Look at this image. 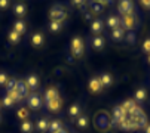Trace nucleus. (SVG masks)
<instances>
[{
  "instance_id": "nucleus-1",
  "label": "nucleus",
  "mask_w": 150,
  "mask_h": 133,
  "mask_svg": "<svg viewBox=\"0 0 150 133\" xmlns=\"http://www.w3.org/2000/svg\"><path fill=\"white\" fill-rule=\"evenodd\" d=\"M49 18H51V21H58V22H62L66 21V18H67V10L64 9L62 6H54L52 9H51V12H49Z\"/></svg>"
},
{
  "instance_id": "nucleus-2",
  "label": "nucleus",
  "mask_w": 150,
  "mask_h": 133,
  "mask_svg": "<svg viewBox=\"0 0 150 133\" xmlns=\"http://www.w3.org/2000/svg\"><path fill=\"white\" fill-rule=\"evenodd\" d=\"M85 52V44H83V40L82 37L76 36L71 38V53L74 58H80Z\"/></svg>"
},
{
  "instance_id": "nucleus-3",
  "label": "nucleus",
  "mask_w": 150,
  "mask_h": 133,
  "mask_svg": "<svg viewBox=\"0 0 150 133\" xmlns=\"http://www.w3.org/2000/svg\"><path fill=\"white\" fill-rule=\"evenodd\" d=\"M135 25H137V21H135V16L134 15H125V16H122V19H120V27L126 31H132L134 28H135Z\"/></svg>"
},
{
  "instance_id": "nucleus-4",
  "label": "nucleus",
  "mask_w": 150,
  "mask_h": 133,
  "mask_svg": "<svg viewBox=\"0 0 150 133\" xmlns=\"http://www.w3.org/2000/svg\"><path fill=\"white\" fill-rule=\"evenodd\" d=\"M117 9H119V13L122 16L132 15V12H134V3H132V0H120Z\"/></svg>"
},
{
  "instance_id": "nucleus-5",
  "label": "nucleus",
  "mask_w": 150,
  "mask_h": 133,
  "mask_svg": "<svg viewBox=\"0 0 150 133\" xmlns=\"http://www.w3.org/2000/svg\"><path fill=\"white\" fill-rule=\"evenodd\" d=\"M117 127H120L122 130H126V132H135V130H138L137 124L134 123V120H132L129 116H126V117L119 123V126H117Z\"/></svg>"
},
{
  "instance_id": "nucleus-6",
  "label": "nucleus",
  "mask_w": 150,
  "mask_h": 133,
  "mask_svg": "<svg viewBox=\"0 0 150 133\" xmlns=\"http://www.w3.org/2000/svg\"><path fill=\"white\" fill-rule=\"evenodd\" d=\"M126 116H128V114H126V111L122 108V105L115 106V108H113V124L119 126V123H120Z\"/></svg>"
},
{
  "instance_id": "nucleus-7",
  "label": "nucleus",
  "mask_w": 150,
  "mask_h": 133,
  "mask_svg": "<svg viewBox=\"0 0 150 133\" xmlns=\"http://www.w3.org/2000/svg\"><path fill=\"white\" fill-rule=\"evenodd\" d=\"M15 90L24 98H28V93H30V87L27 86V83L24 80H16V87H15Z\"/></svg>"
},
{
  "instance_id": "nucleus-8",
  "label": "nucleus",
  "mask_w": 150,
  "mask_h": 133,
  "mask_svg": "<svg viewBox=\"0 0 150 133\" xmlns=\"http://www.w3.org/2000/svg\"><path fill=\"white\" fill-rule=\"evenodd\" d=\"M27 104H28L30 108H33V109H39V108L42 106V99H40V96H39L37 93H31V95L28 96Z\"/></svg>"
},
{
  "instance_id": "nucleus-9",
  "label": "nucleus",
  "mask_w": 150,
  "mask_h": 133,
  "mask_svg": "<svg viewBox=\"0 0 150 133\" xmlns=\"http://www.w3.org/2000/svg\"><path fill=\"white\" fill-rule=\"evenodd\" d=\"M101 89H103V84H101L100 77H92V78L89 80V90H91L92 93H100Z\"/></svg>"
},
{
  "instance_id": "nucleus-10",
  "label": "nucleus",
  "mask_w": 150,
  "mask_h": 133,
  "mask_svg": "<svg viewBox=\"0 0 150 133\" xmlns=\"http://www.w3.org/2000/svg\"><path fill=\"white\" fill-rule=\"evenodd\" d=\"M129 117H131V116H129ZM131 118H132L134 123L137 124L138 130H140V129H146V126H147V117H146L144 113L140 114V116H134V117H131Z\"/></svg>"
},
{
  "instance_id": "nucleus-11",
  "label": "nucleus",
  "mask_w": 150,
  "mask_h": 133,
  "mask_svg": "<svg viewBox=\"0 0 150 133\" xmlns=\"http://www.w3.org/2000/svg\"><path fill=\"white\" fill-rule=\"evenodd\" d=\"M43 43H45V37H43V34H42V33H34L31 36V44H33L34 48H40Z\"/></svg>"
},
{
  "instance_id": "nucleus-12",
  "label": "nucleus",
  "mask_w": 150,
  "mask_h": 133,
  "mask_svg": "<svg viewBox=\"0 0 150 133\" xmlns=\"http://www.w3.org/2000/svg\"><path fill=\"white\" fill-rule=\"evenodd\" d=\"M45 98H46V102H51V101H55V99H59V93L55 87H49L48 90L45 92Z\"/></svg>"
},
{
  "instance_id": "nucleus-13",
  "label": "nucleus",
  "mask_w": 150,
  "mask_h": 133,
  "mask_svg": "<svg viewBox=\"0 0 150 133\" xmlns=\"http://www.w3.org/2000/svg\"><path fill=\"white\" fill-rule=\"evenodd\" d=\"M103 28H104V22H103L101 19H94V21L91 22V31H92L94 34H100V33L103 31Z\"/></svg>"
},
{
  "instance_id": "nucleus-14",
  "label": "nucleus",
  "mask_w": 150,
  "mask_h": 133,
  "mask_svg": "<svg viewBox=\"0 0 150 133\" xmlns=\"http://www.w3.org/2000/svg\"><path fill=\"white\" fill-rule=\"evenodd\" d=\"M123 37H125V30H123L120 25L112 30V38H113V40L120 41V40H123Z\"/></svg>"
},
{
  "instance_id": "nucleus-15",
  "label": "nucleus",
  "mask_w": 150,
  "mask_h": 133,
  "mask_svg": "<svg viewBox=\"0 0 150 133\" xmlns=\"http://www.w3.org/2000/svg\"><path fill=\"white\" fill-rule=\"evenodd\" d=\"M88 124H89V118H88L86 116L80 114V116L77 117V120H76V126H77L79 129H86Z\"/></svg>"
},
{
  "instance_id": "nucleus-16",
  "label": "nucleus",
  "mask_w": 150,
  "mask_h": 133,
  "mask_svg": "<svg viewBox=\"0 0 150 133\" xmlns=\"http://www.w3.org/2000/svg\"><path fill=\"white\" fill-rule=\"evenodd\" d=\"M104 44H105V40L104 37H94L92 38V48L95 50H101L104 48Z\"/></svg>"
},
{
  "instance_id": "nucleus-17",
  "label": "nucleus",
  "mask_w": 150,
  "mask_h": 133,
  "mask_svg": "<svg viewBox=\"0 0 150 133\" xmlns=\"http://www.w3.org/2000/svg\"><path fill=\"white\" fill-rule=\"evenodd\" d=\"M13 12H15L18 16H25V13H27V6H25L24 3H16V5L13 6Z\"/></svg>"
},
{
  "instance_id": "nucleus-18",
  "label": "nucleus",
  "mask_w": 150,
  "mask_h": 133,
  "mask_svg": "<svg viewBox=\"0 0 150 133\" xmlns=\"http://www.w3.org/2000/svg\"><path fill=\"white\" fill-rule=\"evenodd\" d=\"M25 83H27V86H28L30 89H36V87L39 86V78H37V76L31 74V76H28V77L25 78Z\"/></svg>"
},
{
  "instance_id": "nucleus-19",
  "label": "nucleus",
  "mask_w": 150,
  "mask_h": 133,
  "mask_svg": "<svg viewBox=\"0 0 150 133\" xmlns=\"http://www.w3.org/2000/svg\"><path fill=\"white\" fill-rule=\"evenodd\" d=\"M107 25H109L112 30L116 28V27H119V25H120V19H119V16H115V15L109 16V18H107Z\"/></svg>"
},
{
  "instance_id": "nucleus-20",
  "label": "nucleus",
  "mask_w": 150,
  "mask_h": 133,
  "mask_svg": "<svg viewBox=\"0 0 150 133\" xmlns=\"http://www.w3.org/2000/svg\"><path fill=\"white\" fill-rule=\"evenodd\" d=\"M36 129H37L39 132H46V130H49V121H48L46 118H40V120L37 121V124H36Z\"/></svg>"
},
{
  "instance_id": "nucleus-21",
  "label": "nucleus",
  "mask_w": 150,
  "mask_h": 133,
  "mask_svg": "<svg viewBox=\"0 0 150 133\" xmlns=\"http://www.w3.org/2000/svg\"><path fill=\"white\" fill-rule=\"evenodd\" d=\"M61 105H62L61 98H59V99H55V101H51V102H46V106H48V109H51V111H58V109L61 108Z\"/></svg>"
},
{
  "instance_id": "nucleus-22",
  "label": "nucleus",
  "mask_w": 150,
  "mask_h": 133,
  "mask_svg": "<svg viewBox=\"0 0 150 133\" xmlns=\"http://www.w3.org/2000/svg\"><path fill=\"white\" fill-rule=\"evenodd\" d=\"M21 132H23V133H31L33 132V129H34V126H33V123L31 121H23V123H21Z\"/></svg>"
},
{
  "instance_id": "nucleus-23",
  "label": "nucleus",
  "mask_w": 150,
  "mask_h": 133,
  "mask_svg": "<svg viewBox=\"0 0 150 133\" xmlns=\"http://www.w3.org/2000/svg\"><path fill=\"white\" fill-rule=\"evenodd\" d=\"M122 108L126 111V114H129L131 113V111L135 108V102L132 101V99H126L123 104H122Z\"/></svg>"
},
{
  "instance_id": "nucleus-24",
  "label": "nucleus",
  "mask_w": 150,
  "mask_h": 133,
  "mask_svg": "<svg viewBox=\"0 0 150 133\" xmlns=\"http://www.w3.org/2000/svg\"><path fill=\"white\" fill-rule=\"evenodd\" d=\"M62 129V123L59 121V120H52L51 123H49V130H51V133H55V132H58V130H61Z\"/></svg>"
},
{
  "instance_id": "nucleus-25",
  "label": "nucleus",
  "mask_w": 150,
  "mask_h": 133,
  "mask_svg": "<svg viewBox=\"0 0 150 133\" xmlns=\"http://www.w3.org/2000/svg\"><path fill=\"white\" fill-rule=\"evenodd\" d=\"M100 80H101V84H103V87H104V86H110V84L113 83V77H112L109 73H104V74L100 77Z\"/></svg>"
},
{
  "instance_id": "nucleus-26",
  "label": "nucleus",
  "mask_w": 150,
  "mask_h": 133,
  "mask_svg": "<svg viewBox=\"0 0 150 133\" xmlns=\"http://www.w3.org/2000/svg\"><path fill=\"white\" fill-rule=\"evenodd\" d=\"M25 24H24V21H16L15 22V25H13V31H16L18 34H23L25 33Z\"/></svg>"
},
{
  "instance_id": "nucleus-27",
  "label": "nucleus",
  "mask_w": 150,
  "mask_h": 133,
  "mask_svg": "<svg viewBox=\"0 0 150 133\" xmlns=\"http://www.w3.org/2000/svg\"><path fill=\"white\" fill-rule=\"evenodd\" d=\"M19 38H21V34H18V33L13 31V30L8 34V40H9V43H12V44H16V43L19 41Z\"/></svg>"
},
{
  "instance_id": "nucleus-28",
  "label": "nucleus",
  "mask_w": 150,
  "mask_h": 133,
  "mask_svg": "<svg viewBox=\"0 0 150 133\" xmlns=\"http://www.w3.org/2000/svg\"><path fill=\"white\" fill-rule=\"evenodd\" d=\"M80 105H77V104H74V105H71L70 106V109H69V114H70V117H79L80 116Z\"/></svg>"
},
{
  "instance_id": "nucleus-29",
  "label": "nucleus",
  "mask_w": 150,
  "mask_h": 133,
  "mask_svg": "<svg viewBox=\"0 0 150 133\" xmlns=\"http://www.w3.org/2000/svg\"><path fill=\"white\" fill-rule=\"evenodd\" d=\"M146 98H147V92H146V89H138V90L135 92V101L143 102V101H146Z\"/></svg>"
},
{
  "instance_id": "nucleus-30",
  "label": "nucleus",
  "mask_w": 150,
  "mask_h": 133,
  "mask_svg": "<svg viewBox=\"0 0 150 133\" xmlns=\"http://www.w3.org/2000/svg\"><path fill=\"white\" fill-rule=\"evenodd\" d=\"M61 28H62V24H61V22H58V21H51L49 30H51L52 33H58V31H61Z\"/></svg>"
},
{
  "instance_id": "nucleus-31",
  "label": "nucleus",
  "mask_w": 150,
  "mask_h": 133,
  "mask_svg": "<svg viewBox=\"0 0 150 133\" xmlns=\"http://www.w3.org/2000/svg\"><path fill=\"white\" fill-rule=\"evenodd\" d=\"M103 10H104L103 5L95 3V2H91V13H101Z\"/></svg>"
},
{
  "instance_id": "nucleus-32",
  "label": "nucleus",
  "mask_w": 150,
  "mask_h": 133,
  "mask_svg": "<svg viewBox=\"0 0 150 133\" xmlns=\"http://www.w3.org/2000/svg\"><path fill=\"white\" fill-rule=\"evenodd\" d=\"M16 116H18V118H21V120H25L28 116H30V113H28V109L27 108H19L18 109V113H16Z\"/></svg>"
},
{
  "instance_id": "nucleus-33",
  "label": "nucleus",
  "mask_w": 150,
  "mask_h": 133,
  "mask_svg": "<svg viewBox=\"0 0 150 133\" xmlns=\"http://www.w3.org/2000/svg\"><path fill=\"white\" fill-rule=\"evenodd\" d=\"M13 104H15V101H13L9 95H6V96L3 98V101H2V105H3V106H6V108H11Z\"/></svg>"
},
{
  "instance_id": "nucleus-34",
  "label": "nucleus",
  "mask_w": 150,
  "mask_h": 133,
  "mask_svg": "<svg viewBox=\"0 0 150 133\" xmlns=\"http://www.w3.org/2000/svg\"><path fill=\"white\" fill-rule=\"evenodd\" d=\"M6 95H9V96H11V98H12V99H13L15 102H19V101H23V96H21V95H19V93H18L16 90H11V92H8Z\"/></svg>"
},
{
  "instance_id": "nucleus-35",
  "label": "nucleus",
  "mask_w": 150,
  "mask_h": 133,
  "mask_svg": "<svg viewBox=\"0 0 150 133\" xmlns=\"http://www.w3.org/2000/svg\"><path fill=\"white\" fill-rule=\"evenodd\" d=\"M15 87H16V80H15V78H9L8 83H6V90H8V92L15 90Z\"/></svg>"
},
{
  "instance_id": "nucleus-36",
  "label": "nucleus",
  "mask_w": 150,
  "mask_h": 133,
  "mask_svg": "<svg viewBox=\"0 0 150 133\" xmlns=\"http://www.w3.org/2000/svg\"><path fill=\"white\" fill-rule=\"evenodd\" d=\"M11 5V0H0V9L2 10H6Z\"/></svg>"
},
{
  "instance_id": "nucleus-37",
  "label": "nucleus",
  "mask_w": 150,
  "mask_h": 133,
  "mask_svg": "<svg viewBox=\"0 0 150 133\" xmlns=\"http://www.w3.org/2000/svg\"><path fill=\"white\" fill-rule=\"evenodd\" d=\"M143 50L147 52V53H150V38L144 40V43H143Z\"/></svg>"
},
{
  "instance_id": "nucleus-38",
  "label": "nucleus",
  "mask_w": 150,
  "mask_h": 133,
  "mask_svg": "<svg viewBox=\"0 0 150 133\" xmlns=\"http://www.w3.org/2000/svg\"><path fill=\"white\" fill-rule=\"evenodd\" d=\"M8 80H9V77L5 73H0V84H6Z\"/></svg>"
},
{
  "instance_id": "nucleus-39",
  "label": "nucleus",
  "mask_w": 150,
  "mask_h": 133,
  "mask_svg": "<svg viewBox=\"0 0 150 133\" xmlns=\"http://www.w3.org/2000/svg\"><path fill=\"white\" fill-rule=\"evenodd\" d=\"M92 2H95V3H100V5L105 6V5H110V3H112V0H92Z\"/></svg>"
},
{
  "instance_id": "nucleus-40",
  "label": "nucleus",
  "mask_w": 150,
  "mask_h": 133,
  "mask_svg": "<svg viewBox=\"0 0 150 133\" xmlns=\"http://www.w3.org/2000/svg\"><path fill=\"white\" fill-rule=\"evenodd\" d=\"M85 2H86V0H71V3H73L74 6H83Z\"/></svg>"
},
{
  "instance_id": "nucleus-41",
  "label": "nucleus",
  "mask_w": 150,
  "mask_h": 133,
  "mask_svg": "<svg viewBox=\"0 0 150 133\" xmlns=\"http://www.w3.org/2000/svg\"><path fill=\"white\" fill-rule=\"evenodd\" d=\"M140 2L144 8H150V0H140Z\"/></svg>"
},
{
  "instance_id": "nucleus-42",
  "label": "nucleus",
  "mask_w": 150,
  "mask_h": 133,
  "mask_svg": "<svg viewBox=\"0 0 150 133\" xmlns=\"http://www.w3.org/2000/svg\"><path fill=\"white\" fill-rule=\"evenodd\" d=\"M85 19L91 21V19H92V13H91V12H86V13H85Z\"/></svg>"
},
{
  "instance_id": "nucleus-43",
  "label": "nucleus",
  "mask_w": 150,
  "mask_h": 133,
  "mask_svg": "<svg viewBox=\"0 0 150 133\" xmlns=\"http://www.w3.org/2000/svg\"><path fill=\"white\" fill-rule=\"evenodd\" d=\"M144 132H146V133H150V124H147V126H146Z\"/></svg>"
},
{
  "instance_id": "nucleus-44",
  "label": "nucleus",
  "mask_w": 150,
  "mask_h": 133,
  "mask_svg": "<svg viewBox=\"0 0 150 133\" xmlns=\"http://www.w3.org/2000/svg\"><path fill=\"white\" fill-rule=\"evenodd\" d=\"M55 133H67V132L64 130V129H61V130H58V132H55Z\"/></svg>"
},
{
  "instance_id": "nucleus-45",
  "label": "nucleus",
  "mask_w": 150,
  "mask_h": 133,
  "mask_svg": "<svg viewBox=\"0 0 150 133\" xmlns=\"http://www.w3.org/2000/svg\"><path fill=\"white\" fill-rule=\"evenodd\" d=\"M149 62H150V55H149Z\"/></svg>"
},
{
  "instance_id": "nucleus-46",
  "label": "nucleus",
  "mask_w": 150,
  "mask_h": 133,
  "mask_svg": "<svg viewBox=\"0 0 150 133\" xmlns=\"http://www.w3.org/2000/svg\"><path fill=\"white\" fill-rule=\"evenodd\" d=\"M0 121H2V117H0Z\"/></svg>"
},
{
  "instance_id": "nucleus-47",
  "label": "nucleus",
  "mask_w": 150,
  "mask_h": 133,
  "mask_svg": "<svg viewBox=\"0 0 150 133\" xmlns=\"http://www.w3.org/2000/svg\"><path fill=\"white\" fill-rule=\"evenodd\" d=\"M0 105H2V102H0Z\"/></svg>"
}]
</instances>
